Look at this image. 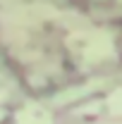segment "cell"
<instances>
[{
    "instance_id": "6da1fadb",
    "label": "cell",
    "mask_w": 122,
    "mask_h": 124,
    "mask_svg": "<svg viewBox=\"0 0 122 124\" xmlns=\"http://www.w3.org/2000/svg\"><path fill=\"white\" fill-rule=\"evenodd\" d=\"M81 53H84V57H86L89 62L103 60L105 55H110V53H113L110 38H108V36H93V38H89V43H84Z\"/></svg>"
},
{
    "instance_id": "7a4b0ae2",
    "label": "cell",
    "mask_w": 122,
    "mask_h": 124,
    "mask_svg": "<svg viewBox=\"0 0 122 124\" xmlns=\"http://www.w3.org/2000/svg\"><path fill=\"white\" fill-rule=\"evenodd\" d=\"M17 124H50V117H48L41 108H34V105H31V108H26L19 115Z\"/></svg>"
},
{
    "instance_id": "3957f363",
    "label": "cell",
    "mask_w": 122,
    "mask_h": 124,
    "mask_svg": "<svg viewBox=\"0 0 122 124\" xmlns=\"http://www.w3.org/2000/svg\"><path fill=\"white\" fill-rule=\"evenodd\" d=\"M110 110H113V115L122 117V88H117L110 95Z\"/></svg>"
}]
</instances>
